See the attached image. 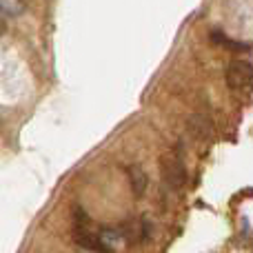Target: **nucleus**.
Listing matches in <instances>:
<instances>
[{
  "mask_svg": "<svg viewBox=\"0 0 253 253\" xmlns=\"http://www.w3.org/2000/svg\"><path fill=\"white\" fill-rule=\"evenodd\" d=\"M187 129L196 140H207L213 133V125H211V120L207 116H191L187 123Z\"/></svg>",
  "mask_w": 253,
  "mask_h": 253,
  "instance_id": "4",
  "label": "nucleus"
},
{
  "mask_svg": "<svg viewBox=\"0 0 253 253\" xmlns=\"http://www.w3.org/2000/svg\"><path fill=\"white\" fill-rule=\"evenodd\" d=\"M209 40L215 44V47H222V49H231V51H245V49H249L245 42H238V40L229 38L227 34H222L220 29H213L209 34Z\"/></svg>",
  "mask_w": 253,
  "mask_h": 253,
  "instance_id": "5",
  "label": "nucleus"
},
{
  "mask_svg": "<svg viewBox=\"0 0 253 253\" xmlns=\"http://www.w3.org/2000/svg\"><path fill=\"white\" fill-rule=\"evenodd\" d=\"M227 84L236 91H251L253 89V65L247 60H233L227 67Z\"/></svg>",
  "mask_w": 253,
  "mask_h": 253,
  "instance_id": "2",
  "label": "nucleus"
},
{
  "mask_svg": "<svg viewBox=\"0 0 253 253\" xmlns=\"http://www.w3.org/2000/svg\"><path fill=\"white\" fill-rule=\"evenodd\" d=\"M0 11L7 16H20L25 11V4L22 0H0Z\"/></svg>",
  "mask_w": 253,
  "mask_h": 253,
  "instance_id": "6",
  "label": "nucleus"
},
{
  "mask_svg": "<svg viewBox=\"0 0 253 253\" xmlns=\"http://www.w3.org/2000/svg\"><path fill=\"white\" fill-rule=\"evenodd\" d=\"M126 175H129V187H131L133 198H142L144 193H147V187H149V178H147V173L142 171V167L131 165L129 171H126Z\"/></svg>",
  "mask_w": 253,
  "mask_h": 253,
  "instance_id": "3",
  "label": "nucleus"
},
{
  "mask_svg": "<svg viewBox=\"0 0 253 253\" xmlns=\"http://www.w3.org/2000/svg\"><path fill=\"white\" fill-rule=\"evenodd\" d=\"M4 31H7V22H4V20H2V18H0V36H2V34H4Z\"/></svg>",
  "mask_w": 253,
  "mask_h": 253,
  "instance_id": "7",
  "label": "nucleus"
},
{
  "mask_svg": "<svg viewBox=\"0 0 253 253\" xmlns=\"http://www.w3.org/2000/svg\"><path fill=\"white\" fill-rule=\"evenodd\" d=\"M160 173H162V182L169 191H180L187 182V169L180 156L175 153H167L160 160Z\"/></svg>",
  "mask_w": 253,
  "mask_h": 253,
  "instance_id": "1",
  "label": "nucleus"
}]
</instances>
